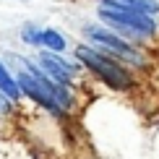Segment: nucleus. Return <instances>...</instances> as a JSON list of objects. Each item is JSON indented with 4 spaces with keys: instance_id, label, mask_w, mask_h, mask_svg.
<instances>
[{
    "instance_id": "obj_1",
    "label": "nucleus",
    "mask_w": 159,
    "mask_h": 159,
    "mask_svg": "<svg viewBox=\"0 0 159 159\" xmlns=\"http://www.w3.org/2000/svg\"><path fill=\"white\" fill-rule=\"evenodd\" d=\"M99 16L110 26H115L117 31H123L128 37H151L157 31L154 18H149V13H141V11H125V8L102 5V13Z\"/></svg>"
},
{
    "instance_id": "obj_2",
    "label": "nucleus",
    "mask_w": 159,
    "mask_h": 159,
    "mask_svg": "<svg viewBox=\"0 0 159 159\" xmlns=\"http://www.w3.org/2000/svg\"><path fill=\"white\" fill-rule=\"evenodd\" d=\"M76 57L86 65V68L94 70V73L102 78L104 84H110L112 89H128V86H130V76L125 73V70H123L115 60H110V57L99 55L97 50H91V47H86V44H81V47H76Z\"/></svg>"
},
{
    "instance_id": "obj_3",
    "label": "nucleus",
    "mask_w": 159,
    "mask_h": 159,
    "mask_svg": "<svg viewBox=\"0 0 159 159\" xmlns=\"http://www.w3.org/2000/svg\"><path fill=\"white\" fill-rule=\"evenodd\" d=\"M86 37L89 39H94V44H99V47H104V50H110L112 55H117L120 60H128V63H141V55L130 47L128 42H123L117 34H112V31L107 29H102V26H86Z\"/></svg>"
},
{
    "instance_id": "obj_4",
    "label": "nucleus",
    "mask_w": 159,
    "mask_h": 159,
    "mask_svg": "<svg viewBox=\"0 0 159 159\" xmlns=\"http://www.w3.org/2000/svg\"><path fill=\"white\" fill-rule=\"evenodd\" d=\"M39 65L47 70V76L52 78V81L60 84V86H68L70 76L76 73V65H70L68 60H63V57L55 55V52H42V55H39Z\"/></svg>"
},
{
    "instance_id": "obj_5",
    "label": "nucleus",
    "mask_w": 159,
    "mask_h": 159,
    "mask_svg": "<svg viewBox=\"0 0 159 159\" xmlns=\"http://www.w3.org/2000/svg\"><path fill=\"white\" fill-rule=\"evenodd\" d=\"M110 8H125V11H141V13H157L159 3L157 0H102Z\"/></svg>"
},
{
    "instance_id": "obj_6",
    "label": "nucleus",
    "mask_w": 159,
    "mask_h": 159,
    "mask_svg": "<svg viewBox=\"0 0 159 159\" xmlns=\"http://www.w3.org/2000/svg\"><path fill=\"white\" fill-rule=\"evenodd\" d=\"M0 94L3 97H8L16 102L18 97H21V89H18V81H13V76L5 70V65L0 63Z\"/></svg>"
},
{
    "instance_id": "obj_7",
    "label": "nucleus",
    "mask_w": 159,
    "mask_h": 159,
    "mask_svg": "<svg viewBox=\"0 0 159 159\" xmlns=\"http://www.w3.org/2000/svg\"><path fill=\"white\" fill-rule=\"evenodd\" d=\"M39 44H44L50 52L65 50V39H63L60 31H55V29H42V42H39Z\"/></svg>"
},
{
    "instance_id": "obj_8",
    "label": "nucleus",
    "mask_w": 159,
    "mask_h": 159,
    "mask_svg": "<svg viewBox=\"0 0 159 159\" xmlns=\"http://www.w3.org/2000/svg\"><path fill=\"white\" fill-rule=\"evenodd\" d=\"M21 37H24L26 44H39V42H42V29L34 26V24H26L24 31H21Z\"/></svg>"
},
{
    "instance_id": "obj_9",
    "label": "nucleus",
    "mask_w": 159,
    "mask_h": 159,
    "mask_svg": "<svg viewBox=\"0 0 159 159\" xmlns=\"http://www.w3.org/2000/svg\"><path fill=\"white\" fill-rule=\"evenodd\" d=\"M3 107H5V104H3V97H0V110H3Z\"/></svg>"
}]
</instances>
